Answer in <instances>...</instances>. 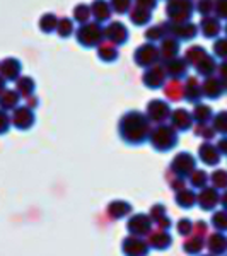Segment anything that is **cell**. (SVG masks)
<instances>
[{
	"label": "cell",
	"instance_id": "obj_51",
	"mask_svg": "<svg viewBox=\"0 0 227 256\" xmlns=\"http://www.w3.org/2000/svg\"><path fill=\"white\" fill-rule=\"evenodd\" d=\"M195 134L198 135V137L212 138V137H214V134H216V130H214V128H210L208 125H196Z\"/></svg>",
	"mask_w": 227,
	"mask_h": 256
},
{
	"label": "cell",
	"instance_id": "obj_5",
	"mask_svg": "<svg viewBox=\"0 0 227 256\" xmlns=\"http://www.w3.org/2000/svg\"><path fill=\"white\" fill-rule=\"evenodd\" d=\"M134 62H135V65H138V67H142V68H150V67H154V65L160 64L162 58H160L159 44L148 43V41L142 43L135 50Z\"/></svg>",
	"mask_w": 227,
	"mask_h": 256
},
{
	"label": "cell",
	"instance_id": "obj_15",
	"mask_svg": "<svg viewBox=\"0 0 227 256\" xmlns=\"http://www.w3.org/2000/svg\"><path fill=\"white\" fill-rule=\"evenodd\" d=\"M22 74V62L16 56H7L0 62V76L7 82H16Z\"/></svg>",
	"mask_w": 227,
	"mask_h": 256
},
{
	"label": "cell",
	"instance_id": "obj_23",
	"mask_svg": "<svg viewBox=\"0 0 227 256\" xmlns=\"http://www.w3.org/2000/svg\"><path fill=\"white\" fill-rule=\"evenodd\" d=\"M169 36V30H168V22H159V24H152L148 26L146 31H144V38L148 43H160L164 38Z\"/></svg>",
	"mask_w": 227,
	"mask_h": 256
},
{
	"label": "cell",
	"instance_id": "obj_49",
	"mask_svg": "<svg viewBox=\"0 0 227 256\" xmlns=\"http://www.w3.org/2000/svg\"><path fill=\"white\" fill-rule=\"evenodd\" d=\"M148 217H150L154 222H159L160 218H164V217H166V207H164L162 204L154 205V207L150 208V216H148Z\"/></svg>",
	"mask_w": 227,
	"mask_h": 256
},
{
	"label": "cell",
	"instance_id": "obj_56",
	"mask_svg": "<svg viewBox=\"0 0 227 256\" xmlns=\"http://www.w3.org/2000/svg\"><path fill=\"white\" fill-rule=\"evenodd\" d=\"M217 148H218L220 152H224V154H227V138H222L220 142H218Z\"/></svg>",
	"mask_w": 227,
	"mask_h": 256
},
{
	"label": "cell",
	"instance_id": "obj_37",
	"mask_svg": "<svg viewBox=\"0 0 227 256\" xmlns=\"http://www.w3.org/2000/svg\"><path fill=\"white\" fill-rule=\"evenodd\" d=\"M205 55H207V50L204 46H200V44H193V46H190L186 52H184V60L188 62V65L195 67Z\"/></svg>",
	"mask_w": 227,
	"mask_h": 256
},
{
	"label": "cell",
	"instance_id": "obj_20",
	"mask_svg": "<svg viewBox=\"0 0 227 256\" xmlns=\"http://www.w3.org/2000/svg\"><path fill=\"white\" fill-rule=\"evenodd\" d=\"M159 52H160L162 62L176 58V56H180V52H181V41L172 38V36H168V38H164L159 43Z\"/></svg>",
	"mask_w": 227,
	"mask_h": 256
},
{
	"label": "cell",
	"instance_id": "obj_30",
	"mask_svg": "<svg viewBox=\"0 0 227 256\" xmlns=\"http://www.w3.org/2000/svg\"><path fill=\"white\" fill-rule=\"evenodd\" d=\"M16 90L20 94V98H30L34 96V90H36V82L32 77L30 76H20L18 80H16Z\"/></svg>",
	"mask_w": 227,
	"mask_h": 256
},
{
	"label": "cell",
	"instance_id": "obj_41",
	"mask_svg": "<svg viewBox=\"0 0 227 256\" xmlns=\"http://www.w3.org/2000/svg\"><path fill=\"white\" fill-rule=\"evenodd\" d=\"M214 4H216V0H196L195 12H198L202 18H207L214 12Z\"/></svg>",
	"mask_w": 227,
	"mask_h": 256
},
{
	"label": "cell",
	"instance_id": "obj_38",
	"mask_svg": "<svg viewBox=\"0 0 227 256\" xmlns=\"http://www.w3.org/2000/svg\"><path fill=\"white\" fill-rule=\"evenodd\" d=\"M176 202H178L180 207L190 208V207H193V205H195L196 195H195V192H192L190 188H183V190H180V192L176 193Z\"/></svg>",
	"mask_w": 227,
	"mask_h": 256
},
{
	"label": "cell",
	"instance_id": "obj_52",
	"mask_svg": "<svg viewBox=\"0 0 227 256\" xmlns=\"http://www.w3.org/2000/svg\"><path fill=\"white\" fill-rule=\"evenodd\" d=\"M159 0H134V6L137 7H142V9L146 10H156V7H158Z\"/></svg>",
	"mask_w": 227,
	"mask_h": 256
},
{
	"label": "cell",
	"instance_id": "obj_21",
	"mask_svg": "<svg viewBox=\"0 0 227 256\" xmlns=\"http://www.w3.org/2000/svg\"><path fill=\"white\" fill-rule=\"evenodd\" d=\"M202 96V82L198 80V77H186V82H184V101L188 102H200Z\"/></svg>",
	"mask_w": 227,
	"mask_h": 256
},
{
	"label": "cell",
	"instance_id": "obj_45",
	"mask_svg": "<svg viewBox=\"0 0 227 256\" xmlns=\"http://www.w3.org/2000/svg\"><path fill=\"white\" fill-rule=\"evenodd\" d=\"M214 130L218 132V134L227 135V111H222V113H218L214 118Z\"/></svg>",
	"mask_w": 227,
	"mask_h": 256
},
{
	"label": "cell",
	"instance_id": "obj_1",
	"mask_svg": "<svg viewBox=\"0 0 227 256\" xmlns=\"http://www.w3.org/2000/svg\"><path fill=\"white\" fill-rule=\"evenodd\" d=\"M150 122L142 111H126L118 123V134L128 146H142L150 137Z\"/></svg>",
	"mask_w": 227,
	"mask_h": 256
},
{
	"label": "cell",
	"instance_id": "obj_12",
	"mask_svg": "<svg viewBox=\"0 0 227 256\" xmlns=\"http://www.w3.org/2000/svg\"><path fill=\"white\" fill-rule=\"evenodd\" d=\"M162 67H164V70H166L168 79L181 80V79L186 77L190 65H188V62L184 60V56H176V58H171V60H164Z\"/></svg>",
	"mask_w": 227,
	"mask_h": 256
},
{
	"label": "cell",
	"instance_id": "obj_42",
	"mask_svg": "<svg viewBox=\"0 0 227 256\" xmlns=\"http://www.w3.org/2000/svg\"><path fill=\"white\" fill-rule=\"evenodd\" d=\"M212 52L217 58L227 60V38H217L216 41H214Z\"/></svg>",
	"mask_w": 227,
	"mask_h": 256
},
{
	"label": "cell",
	"instance_id": "obj_24",
	"mask_svg": "<svg viewBox=\"0 0 227 256\" xmlns=\"http://www.w3.org/2000/svg\"><path fill=\"white\" fill-rule=\"evenodd\" d=\"M96 55H98V58L101 62H104V64H113V62L118 60L120 52H118V46L108 43V41H102L96 48Z\"/></svg>",
	"mask_w": 227,
	"mask_h": 256
},
{
	"label": "cell",
	"instance_id": "obj_44",
	"mask_svg": "<svg viewBox=\"0 0 227 256\" xmlns=\"http://www.w3.org/2000/svg\"><path fill=\"white\" fill-rule=\"evenodd\" d=\"M207 172L204 171H193V174L190 176V184L193 188H205V183H207Z\"/></svg>",
	"mask_w": 227,
	"mask_h": 256
},
{
	"label": "cell",
	"instance_id": "obj_16",
	"mask_svg": "<svg viewBox=\"0 0 227 256\" xmlns=\"http://www.w3.org/2000/svg\"><path fill=\"white\" fill-rule=\"evenodd\" d=\"M92 19L99 24H108L113 18V9L110 6V0H92L89 4Z\"/></svg>",
	"mask_w": 227,
	"mask_h": 256
},
{
	"label": "cell",
	"instance_id": "obj_48",
	"mask_svg": "<svg viewBox=\"0 0 227 256\" xmlns=\"http://www.w3.org/2000/svg\"><path fill=\"white\" fill-rule=\"evenodd\" d=\"M12 126L10 123V114L7 111L0 110V135H6L9 132V128Z\"/></svg>",
	"mask_w": 227,
	"mask_h": 256
},
{
	"label": "cell",
	"instance_id": "obj_4",
	"mask_svg": "<svg viewBox=\"0 0 227 256\" xmlns=\"http://www.w3.org/2000/svg\"><path fill=\"white\" fill-rule=\"evenodd\" d=\"M164 10L169 22H188L195 14V0H168Z\"/></svg>",
	"mask_w": 227,
	"mask_h": 256
},
{
	"label": "cell",
	"instance_id": "obj_40",
	"mask_svg": "<svg viewBox=\"0 0 227 256\" xmlns=\"http://www.w3.org/2000/svg\"><path fill=\"white\" fill-rule=\"evenodd\" d=\"M110 6L113 9V14L128 16L130 9L134 7V0H110Z\"/></svg>",
	"mask_w": 227,
	"mask_h": 256
},
{
	"label": "cell",
	"instance_id": "obj_14",
	"mask_svg": "<svg viewBox=\"0 0 227 256\" xmlns=\"http://www.w3.org/2000/svg\"><path fill=\"white\" fill-rule=\"evenodd\" d=\"M122 250H123V253H125V256H147L150 246H148V242L146 239H142L138 236H132L130 234V236L123 241Z\"/></svg>",
	"mask_w": 227,
	"mask_h": 256
},
{
	"label": "cell",
	"instance_id": "obj_55",
	"mask_svg": "<svg viewBox=\"0 0 227 256\" xmlns=\"http://www.w3.org/2000/svg\"><path fill=\"white\" fill-rule=\"evenodd\" d=\"M26 106H28V108H31L32 111H34V110L40 106V99L36 98V96H30V98H26Z\"/></svg>",
	"mask_w": 227,
	"mask_h": 256
},
{
	"label": "cell",
	"instance_id": "obj_31",
	"mask_svg": "<svg viewBox=\"0 0 227 256\" xmlns=\"http://www.w3.org/2000/svg\"><path fill=\"white\" fill-rule=\"evenodd\" d=\"M72 19H74V22L79 24V26L90 22V19H92V12H90L89 4H84V2L77 4L72 10Z\"/></svg>",
	"mask_w": 227,
	"mask_h": 256
},
{
	"label": "cell",
	"instance_id": "obj_7",
	"mask_svg": "<svg viewBox=\"0 0 227 256\" xmlns=\"http://www.w3.org/2000/svg\"><path fill=\"white\" fill-rule=\"evenodd\" d=\"M171 113H172V110L168 101H162V99H152V101L147 102L146 116L148 118L150 123L162 125V123H166L168 120L171 118Z\"/></svg>",
	"mask_w": 227,
	"mask_h": 256
},
{
	"label": "cell",
	"instance_id": "obj_6",
	"mask_svg": "<svg viewBox=\"0 0 227 256\" xmlns=\"http://www.w3.org/2000/svg\"><path fill=\"white\" fill-rule=\"evenodd\" d=\"M130 40V30L122 22V20H110L104 26V41L114 44V46H123Z\"/></svg>",
	"mask_w": 227,
	"mask_h": 256
},
{
	"label": "cell",
	"instance_id": "obj_57",
	"mask_svg": "<svg viewBox=\"0 0 227 256\" xmlns=\"http://www.w3.org/2000/svg\"><path fill=\"white\" fill-rule=\"evenodd\" d=\"M6 89H7V80L4 79L2 76H0V96H2V92H4Z\"/></svg>",
	"mask_w": 227,
	"mask_h": 256
},
{
	"label": "cell",
	"instance_id": "obj_59",
	"mask_svg": "<svg viewBox=\"0 0 227 256\" xmlns=\"http://www.w3.org/2000/svg\"><path fill=\"white\" fill-rule=\"evenodd\" d=\"M224 31H226V38H227V24H226V26H224Z\"/></svg>",
	"mask_w": 227,
	"mask_h": 256
},
{
	"label": "cell",
	"instance_id": "obj_35",
	"mask_svg": "<svg viewBox=\"0 0 227 256\" xmlns=\"http://www.w3.org/2000/svg\"><path fill=\"white\" fill-rule=\"evenodd\" d=\"M76 22H74L72 18H67V16H64V18L58 19V26H56V34H58V38L62 40H67L70 38L72 34H76Z\"/></svg>",
	"mask_w": 227,
	"mask_h": 256
},
{
	"label": "cell",
	"instance_id": "obj_32",
	"mask_svg": "<svg viewBox=\"0 0 227 256\" xmlns=\"http://www.w3.org/2000/svg\"><path fill=\"white\" fill-rule=\"evenodd\" d=\"M58 16L53 14V12H46V14H43L38 20V28L41 32H44V34H52V32L56 31V26H58Z\"/></svg>",
	"mask_w": 227,
	"mask_h": 256
},
{
	"label": "cell",
	"instance_id": "obj_43",
	"mask_svg": "<svg viewBox=\"0 0 227 256\" xmlns=\"http://www.w3.org/2000/svg\"><path fill=\"white\" fill-rule=\"evenodd\" d=\"M202 248H204V241H202V238L186 239V241H184V244H183V250L186 251V253H190V254H198Z\"/></svg>",
	"mask_w": 227,
	"mask_h": 256
},
{
	"label": "cell",
	"instance_id": "obj_27",
	"mask_svg": "<svg viewBox=\"0 0 227 256\" xmlns=\"http://www.w3.org/2000/svg\"><path fill=\"white\" fill-rule=\"evenodd\" d=\"M128 19H130L132 24H135V26L144 28V26H148V24L152 22V12L142 9V7L134 6L128 12Z\"/></svg>",
	"mask_w": 227,
	"mask_h": 256
},
{
	"label": "cell",
	"instance_id": "obj_33",
	"mask_svg": "<svg viewBox=\"0 0 227 256\" xmlns=\"http://www.w3.org/2000/svg\"><path fill=\"white\" fill-rule=\"evenodd\" d=\"M198 204H200L202 208L205 210H212L217 205L218 202V195H217V190L216 188H204L200 193V196L196 198Z\"/></svg>",
	"mask_w": 227,
	"mask_h": 256
},
{
	"label": "cell",
	"instance_id": "obj_50",
	"mask_svg": "<svg viewBox=\"0 0 227 256\" xmlns=\"http://www.w3.org/2000/svg\"><path fill=\"white\" fill-rule=\"evenodd\" d=\"M212 183L216 184V188H227V172L216 171L212 176Z\"/></svg>",
	"mask_w": 227,
	"mask_h": 256
},
{
	"label": "cell",
	"instance_id": "obj_18",
	"mask_svg": "<svg viewBox=\"0 0 227 256\" xmlns=\"http://www.w3.org/2000/svg\"><path fill=\"white\" fill-rule=\"evenodd\" d=\"M198 30H200L202 34L205 38H218L222 31V24H220V19H217L216 16H207V18H202V20L198 22Z\"/></svg>",
	"mask_w": 227,
	"mask_h": 256
},
{
	"label": "cell",
	"instance_id": "obj_36",
	"mask_svg": "<svg viewBox=\"0 0 227 256\" xmlns=\"http://www.w3.org/2000/svg\"><path fill=\"white\" fill-rule=\"evenodd\" d=\"M212 114L214 113H212V108H210V106L196 102L192 116H193V122H196L198 125H207L210 120H212Z\"/></svg>",
	"mask_w": 227,
	"mask_h": 256
},
{
	"label": "cell",
	"instance_id": "obj_22",
	"mask_svg": "<svg viewBox=\"0 0 227 256\" xmlns=\"http://www.w3.org/2000/svg\"><path fill=\"white\" fill-rule=\"evenodd\" d=\"M147 242H148V246H150V248L160 251V250H168V248L171 246L172 238H171V234H169L168 230L159 229V230H152V232L148 234Z\"/></svg>",
	"mask_w": 227,
	"mask_h": 256
},
{
	"label": "cell",
	"instance_id": "obj_3",
	"mask_svg": "<svg viewBox=\"0 0 227 256\" xmlns=\"http://www.w3.org/2000/svg\"><path fill=\"white\" fill-rule=\"evenodd\" d=\"M178 140H180L178 132H176L171 125H168V123H162V125H158L156 128H152L150 137H148L150 146L159 152L171 150L172 147H176Z\"/></svg>",
	"mask_w": 227,
	"mask_h": 256
},
{
	"label": "cell",
	"instance_id": "obj_39",
	"mask_svg": "<svg viewBox=\"0 0 227 256\" xmlns=\"http://www.w3.org/2000/svg\"><path fill=\"white\" fill-rule=\"evenodd\" d=\"M208 248L212 253H224V251L227 250V238L222 236V234H214L212 238L208 239Z\"/></svg>",
	"mask_w": 227,
	"mask_h": 256
},
{
	"label": "cell",
	"instance_id": "obj_47",
	"mask_svg": "<svg viewBox=\"0 0 227 256\" xmlns=\"http://www.w3.org/2000/svg\"><path fill=\"white\" fill-rule=\"evenodd\" d=\"M212 224L216 226L218 230H227V214L226 212H217L212 217Z\"/></svg>",
	"mask_w": 227,
	"mask_h": 256
},
{
	"label": "cell",
	"instance_id": "obj_34",
	"mask_svg": "<svg viewBox=\"0 0 227 256\" xmlns=\"http://www.w3.org/2000/svg\"><path fill=\"white\" fill-rule=\"evenodd\" d=\"M198 156L205 164H210V166L218 162V148L212 144H202L198 148Z\"/></svg>",
	"mask_w": 227,
	"mask_h": 256
},
{
	"label": "cell",
	"instance_id": "obj_28",
	"mask_svg": "<svg viewBox=\"0 0 227 256\" xmlns=\"http://www.w3.org/2000/svg\"><path fill=\"white\" fill-rule=\"evenodd\" d=\"M20 94L16 89H6L0 96V110L4 111H14L18 106H20Z\"/></svg>",
	"mask_w": 227,
	"mask_h": 256
},
{
	"label": "cell",
	"instance_id": "obj_13",
	"mask_svg": "<svg viewBox=\"0 0 227 256\" xmlns=\"http://www.w3.org/2000/svg\"><path fill=\"white\" fill-rule=\"evenodd\" d=\"M126 229L130 230L132 236H148L152 232V218L146 214H137V216L130 217Z\"/></svg>",
	"mask_w": 227,
	"mask_h": 256
},
{
	"label": "cell",
	"instance_id": "obj_54",
	"mask_svg": "<svg viewBox=\"0 0 227 256\" xmlns=\"http://www.w3.org/2000/svg\"><path fill=\"white\" fill-rule=\"evenodd\" d=\"M218 74H220V79L222 82H224V86L227 88V60L222 62V65H218Z\"/></svg>",
	"mask_w": 227,
	"mask_h": 256
},
{
	"label": "cell",
	"instance_id": "obj_2",
	"mask_svg": "<svg viewBox=\"0 0 227 256\" xmlns=\"http://www.w3.org/2000/svg\"><path fill=\"white\" fill-rule=\"evenodd\" d=\"M74 36H76V41L82 48H98L104 41V26L96 22V20H90V22L77 28Z\"/></svg>",
	"mask_w": 227,
	"mask_h": 256
},
{
	"label": "cell",
	"instance_id": "obj_19",
	"mask_svg": "<svg viewBox=\"0 0 227 256\" xmlns=\"http://www.w3.org/2000/svg\"><path fill=\"white\" fill-rule=\"evenodd\" d=\"M226 90H227V88L224 86V82L218 79V77L212 76V77H207V79L202 82V92H204V96L208 98V99L220 98Z\"/></svg>",
	"mask_w": 227,
	"mask_h": 256
},
{
	"label": "cell",
	"instance_id": "obj_29",
	"mask_svg": "<svg viewBox=\"0 0 227 256\" xmlns=\"http://www.w3.org/2000/svg\"><path fill=\"white\" fill-rule=\"evenodd\" d=\"M195 70H196V74L198 76H204L205 79L207 77H212L214 76V72L217 70V62H216V56H212V55H205L204 58H202L198 64L195 65Z\"/></svg>",
	"mask_w": 227,
	"mask_h": 256
},
{
	"label": "cell",
	"instance_id": "obj_26",
	"mask_svg": "<svg viewBox=\"0 0 227 256\" xmlns=\"http://www.w3.org/2000/svg\"><path fill=\"white\" fill-rule=\"evenodd\" d=\"M106 212H108V216L113 218V220H120V218L130 216V214H132V205L128 204V202L114 200V202H111V204L108 205Z\"/></svg>",
	"mask_w": 227,
	"mask_h": 256
},
{
	"label": "cell",
	"instance_id": "obj_25",
	"mask_svg": "<svg viewBox=\"0 0 227 256\" xmlns=\"http://www.w3.org/2000/svg\"><path fill=\"white\" fill-rule=\"evenodd\" d=\"M164 94L169 101L176 102V101H181L184 99V84L181 80H176V79H169L164 86Z\"/></svg>",
	"mask_w": 227,
	"mask_h": 256
},
{
	"label": "cell",
	"instance_id": "obj_17",
	"mask_svg": "<svg viewBox=\"0 0 227 256\" xmlns=\"http://www.w3.org/2000/svg\"><path fill=\"white\" fill-rule=\"evenodd\" d=\"M169 125L174 128L176 132H186L193 126V116L188 110L184 108H176L172 110L171 118H169Z\"/></svg>",
	"mask_w": 227,
	"mask_h": 256
},
{
	"label": "cell",
	"instance_id": "obj_9",
	"mask_svg": "<svg viewBox=\"0 0 227 256\" xmlns=\"http://www.w3.org/2000/svg\"><path fill=\"white\" fill-rule=\"evenodd\" d=\"M142 82L148 89H162L168 82V76L162 67V62L150 68H146V72L142 76Z\"/></svg>",
	"mask_w": 227,
	"mask_h": 256
},
{
	"label": "cell",
	"instance_id": "obj_53",
	"mask_svg": "<svg viewBox=\"0 0 227 256\" xmlns=\"http://www.w3.org/2000/svg\"><path fill=\"white\" fill-rule=\"evenodd\" d=\"M192 230H193V224L188 220V218H181V220L178 222V232L181 234V236H188Z\"/></svg>",
	"mask_w": 227,
	"mask_h": 256
},
{
	"label": "cell",
	"instance_id": "obj_10",
	"mask_svg": "<svg viewBox=\"0 0 227 256\" xmlns=\"http://www.w3.org/2000/svg\"><path fill=\"white\" fill-rule=\"evenodd\" d=\"M171 171L174 172L176 178H186L192 176L193 171H195V158L188 152H180L171 162Z\"/></svg>",
	"mask_w": 227,
	"mask_h": 256
},
{
	"label": "cell",
	"instance_id": "obj_58",
	"mask_svg": "<svg viewBox=\"0 0 227 256\" xmlns=\"http://www.w3.org/2000/svg\"><path fill=\"white\" fill-rule=\"evenodd\" d=\"M222 205H224V207L227 208V193H226L224 196H222Z\"/></svg>",
	"mask_w": 227,
	"mask_h": 256
},
{
	"label": "cell",
	"instance_id": "obj_8",
	"mask_svg": "<svg viewBox=\"0 0 227 256\" xmlns=\"http://www.w3.org/2000/svg\"><path fill=\"white\" fill-rule=\"evenodd\" d=\"M168 22V30H169V36H172V38L180 40V41H192L195 40L198 36V24L192 22V20H188V22Z\"/></svg>",
	"mask_w": 227,
	"mask_h": 256
},
{
	"label": "cell",
	"instance_id": "obj_46",
	"mask_svg": "<svg viewBox=\"0 0 227 256\" xmlns=\"http://www.w3.org/2000/svg\"><path fill=\"white\" fill-rule=\"evenodd\" d=\"M214 14L217 19L227 20V0H216L214 4Z\"/></svg>",
	"mask_w": 227,
	"mask_h": 256
},
{
	"label": "cell",
	"instance_id": "obj_11",
	"mask_svg": "<svg viewBox=\"0 0 227 256\" xmlns=\"http://www.w3.org/2000/svg\"><path fill=\"white\" fill-rule=\"evenodd\" d=\"M36 122V114L31 108L24 106H18L10 114V123L12 126H16L18 130H30Z\"/></svg>",
	"mask_w": 227,
	"mask_h": 256
}]
</instances>
